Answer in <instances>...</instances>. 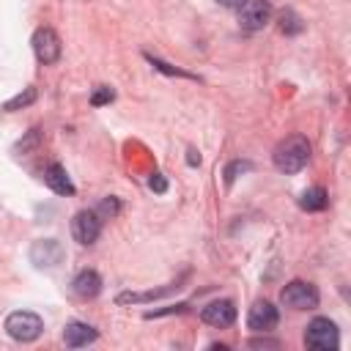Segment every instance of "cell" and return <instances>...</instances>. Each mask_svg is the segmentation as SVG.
Wrapping results in <instances>:
<instances>
[{
  "mask_svg": "<svg viewBox=\"0 0 351 351\" xmlns=\"http://www.w3.org/2000/svg\"><path fill=\"white\" fill-rule=\"evenodd\" d=\"M307 159H310V143L302 134H291L280 140L271 154V162L280 173H299L307 165Z\"/></svg>",
  "mask_w": 351,
  "mask_h": 351,
  "instance_id": "cell-1",
  "label": "cell"
},
{
  "mask_svg": "<svg viewBox=\"0 0 351 351\" xmlns=\"http://www.w3.org/2000/svg\"><path fill=\"white\" fill-rule=\"evenodd\" d=\"M5 332L19 343H33L44 332V321L30 310H16L5 318Z\"/></svg>",
  "mask_w": 351,
  "mask_h": 351,
  "instance_id": "cell-2",
  "label": "cell"
},
{
  "mask_svg": "<svg viewBox=\"0 0 351 351\" xmlns=\"http://www.w3.org/2000/svg\"><path fill=\"white\" fill-rule=\"evenodd\" d=\"M304 343H307V348H315V351H337L340 335H337L335 321H329V318H313L307 324Z\"/></svg>",
  "mask_w": 351,
  "mask_h": 351,
  "instance_id": "cell-3",
  "label": "cell"
},
{
  "mask_svg": "<svg viewBox=\"0 0 351 351\" xmlns=\"http://www.w3.org/2000/svg\"><path fill=\"white\" fill-rule=\"evenodd\" d=\"M318 291L313 282H304V280H293L288 282L282 291H280V302L291 310H315L318 307Z\"/></svg>",
  "mask_w": 351,
  "mask_h": 351,
  "instance_id": "cell-4",
  "label": "cell"
},
{
  "mask_svg": "<svg viewBox=\"0 0 351 351\" xmlns=\"http://www.w3.org/2000/svg\"><path fill=\"white\" fill-rule=\"evenodd\" d=\"M30 44H33L36 60L44 63V66L55 63V60L60 58V49H63V47H60V38H58V33H55L52 27H38V30L33 33Z\"/></svg>",
  "mask_w": 351,
  "mask_h": 351,
  "instance_id": "cell-5",
  "label": "cell"
},
{
  "mask_svg": "<svg viewBox=\"0 0 351 351\" xmlns=\"http://www.w3.org/2000/svg\"><path fill=\"white\" fill-rule=\"evenodd\" d=\"M271 19V3L269 0H244L239 5V25L244 30H261Z\"/></svg>",
  "mask_w": 351,
  "mask_h": 351,
  "instance_id": "cell-6",
  "label": "cell"
},
{
  "mask_svg": "<svg viewBox=\"0 0 351 351\" xmlns=\"http://www.w3.org/2000/svg\"><path fill=\"white\" fill-rule=\"evenodd\" d=\"M71 233L80 244L90 247L101 233V217L96 211H77L71 219Z\"/></svg>",
  "mask_w": 351,
  "mask_h": 351,
  "instance_id": "cell-7",
  "label": "cell"
},
{
  "mask_svg": "<svg viewBox=\"0 0 351 351\" xmlns=\"http://www.w3.org/2000/svg\"><path fill=\"white\" fill-rule=\"evenodd\" d=\"M30 261L36 269H55L63 261V247L58 239H38L30 247Z\"/></svg>",
  "mask_w": 351,
  "mask_h": 351,
  "instance_id": "cell-8",
  "label": "cell"
},
{
  "mask_svg": "<svg viewBox=\"0 0 351 351\" xmlns=\"http://www.w3.org/2000/svg\"><path fill=\"white\" fill-rule=\"evenodd\" d=\"M277 321H280V313H277V307H274L271 302L258 299V302L250 307L247 326H250L252 332H271V329L277 326Z\"/></svg>",
  "mask_w": 351,
  "mask_h": 351,
  "instance_id": "cell-9",
  "label": "cell"
},
{
  "mask_svg": "<svg viewBox=\"0 0 351 351\" xmlns=\"http://www.w3.org/2000/svg\"><path fill=\"white\" fill-rule=\"evenodd\" d=\"M200 318L206 324H211V326H219V329L222 326H230L236 321V304L230 299H217V302H211V304L203 307Z\"/></svg>",
  "mask_w": 351,
  "mask_h": 351,
  "instance_id": "cell-10",
  "label": "cell"
},
{
  "mask_svg": "<svg viewBox=\"0 0 351 351\" xmlns=\"http://www.w3.org/2000/svg\"><path fill=\"white\" fill-rule=\"evenodd\" d=\"M96 337H99V332L90 324H82V321H69L66 329H63V343L69 348H82V346L93 343Z\"/></svg>",
  "mask_w": 351,
  "mask_h": 351,
  "instance_id": "cell-11",
  "label": "cell"
},
{
  "mask_svg": "<svg viewBox=\"0 0 351 351\" xmlns=\"http://www.w3.org/2000/svg\"><path fill=\"white\" fill-rule=\"evenodd\" d=\"M71 291H74L80 299H93V296L101 291V277H99V271H93V269L77 271V277L71 280Z\"/></svg>",
  "mask_w": 351,
  "mask_h": 351,
  "instance_id": "cell-12",
  "label": "cell"
},
{
  "mask_svg": "<svg viewBox=\"0 0 351 351\" xmlns=\"http://www.w3.org/2000/svg\"><path fill=\"white\" fill-rule=\"evenodd\" d=\"M44 184L58 195H74V184H71V178L66 176V170L60 165H49L44 170Z\"/></svg>",
  "mask_w": 351,
  "mask_h": 351,
  "instance_id": "cell-13",
  "label": "cell"
},
{
  "mask_svg": "<svg viewBox=\"0 0 351 351\" xmlns=\"http://www.w3.org/2000/svg\"><path fill=\"white\" fill-rule=\"evenodd\" d=\"M299 208H304V211H321V208H326V189L324 186L304 189L302 197H299Z\"/></svg>",
  "mask_w": 351,
  "mask_h": 351,
  "instance_id": "cell-14",
  "label": "cell"
},
{
  "mask_svg": "<svg viewBox=\"0 0 351 351\" xmlns=\"http://www.w3.org/2000/svg\"><path fill=\"white\" fill-rule=\"evenodd\" d=\"M173 288H178V285H165V288H156V291H145V293H121L118 296V304H137V302H151V299H156V296H165L167 291H173Z\"/></svg>",
  "mask_w": 351,
  "mask_h": 351,
  "instance_id": "cell-15",
  "label": "cell"
},
{
  "mask_svg": "<svg viewBox=\"0 0 351 351\" xmlns=\"http://www.w3.org/2000/svg\"><path fill=\"white\" fill-rule=\"evenodd\" d=\"M280 30H282L285 36H296V33L304 30V25H302V19H299L293 11H282V14H280Z\"/></svg>",
  "mask_w": 351,
  "mask_h": 351,
  "instance_id": "cell-16",
  "label": "cell"
},
{
  "mask_svg": "<svg viewBox=\"0 0 351 351\" xmlns=\"http://www.w3.org/2000/svg\"><path fill=\"white\" fill-rule=\"evenodd\" d=\"M36 101V88H25V93H16L14 99H8L5 104H3V110L5 112H14V110H22V107H27V104H33Z\"/></svg>",
  "mask_w": 351,
  "mask_h": 351,
  "instance_id": "cell-17",
  "label": "cell"
},
{
  "mask_svg": "<svg viewBox=\"0 0 351 351\" xmlns=\"http://www.w3.org/2000/svg\"><path fill=\"white\" fill-rule=\"evenodd\" d=\"M250 167H252V165H250L247 159H233V162H230V165L225 167V184L230 186V184H233V181H236V178H239L241 173H247Z\"/></svg>",
  "mask_w": 351,
  "mask_h": 351,
  "instance_id": "cell-18",
  "label": "cell"
},
{
  "mask_svg": "<svg viewBox=\"0 0 351 351\" xmlns=\"http://www.w3.org/2000/svg\"><path fill=\"white\" fill-rule=\"evenodd\" d=\"M148 58V63L154 66V69H159V71H165V74H170V77H189V80H195L192 74H186V71H181V69H173L170 63H165V60H159V58H154V55H145Z\"/></svg>",
  "mask_w": 351,
  "mask_h": 351,
  "instance_id": "cell-19",
  "label": "cell"
},
{
  "mask_svg": "<svg viewBox=\"0 0 351 351\" xmlns=\"http://www.w3.org/2000/svg\"><path fill=\"white\" fill-rule=\"evenodd\" d=\"M112 99H115V90L107 88V85H99V88L93 90V96H90V104H93V107H101V104H110Z\"/></svg>",
  "mask_w": 351,
  "mask_h": 351,
  "instance_id": "cell-20",
  "label": "cell"
},
{
  "mask_svg": "<svg viewBox=\"0 0 351 351\" xmlns=\"http://www.w3.org/2000/svg\"><path fill=\"white\" fill-rule=\"evenodd\" d=\"M38 140H41V134H38V129H30V132H27V137L16 143V148H14V154H27V151H30L33 145H38Z\"/></svg>",
  "mask_w": 351,
  "mask_h": 351,
  "instance_id": "cell-21",
  "label": "cell"
},
{
  "mask_svg": "<svg viewBox=\"0 0 351 351\" xmlns=\"http://www.w3.org/2000/svg\"><path fill=\"white\" fill-rule=\"evenodd\" d=\"M118 211H121V203H118V197H104L101 203H99V208H96V214L101 217H118Z\"/></svg>",
  "mask_w": 351,
  "mask_h": 351,
  "instance_id": "cell-22",
  "label": "cell"
},
{
  "mask_svg": "<svg viewBox=\"0 0 351 351\" xmlns=\"http://www.w3.org/2000/svg\"><path fill=\"white\" fill-rule=\"evenodd\" d=\"M148 186H151L154 192H159V195H165V192H167V181H165V176H162V173H154V176L148 178Z\"/></svg>",
  "mask_w": 351,
  "mask_h": 351,
  "instance_id": "cell-23",
  "label": "cell"
},
{
  "mask_svg": "<svg viewBox=\"0 0 351 351\" xmlns=\"http://www.w3.org/2000/svg\"><path fill=\"white\" fill-rule=\"evenodd\" d=\"M186 304H176V307H165V310H151L145 313V318H159V315H170V313H184Z\"/></svg>",
  "mask_w": 351,
  "mask_h": 351,
  "instance_id": "cell-24",
  "label": "cell"
},
{
  "mask_svg": "<svg viewBox=\"0 0 351 351\" xmlns=\"http://www.w3.org/2000/svg\"><path fill=\"white\" fill-rule=\"evenodd\" d=\"M250 348H280V340H269V337H255V340H250Z\"/></svg>",
  "mask_w": 351,
  "mask_h": 351,
  "instance_id": "cell-25",
  "label": "cell"
},
{
  "mask_svg": "<svg viewBox=\"0 0 351 351\" xmlns=\"http://www.w3.org/2000/svg\"><path fill=\"white\" fill-rule=\"evenodd\" d=\"M186 165H189V167H197V165H200V154H197L195 148L186 151Z\"/></svg>",
  "mask_w": 351,
  "mask_h": 351,
  "instance_id": "cell-26",
  "label": "cell"
},
{
  "mask_svg": "<svg viewBox=\"0 0 351 351\" xmlns=\"http://www.w3.org/2000/svg\"><path fill=\"white\" fill-rule=\"evenodd\" d=\"M217 3H219V5H225V8H239L244 0H217Z\"/></svg>",
  "mask_w": 351,
  "mask_h": 351,
  "instance_id": "cell-27",
  "label": "cell"
}]
</instances>
